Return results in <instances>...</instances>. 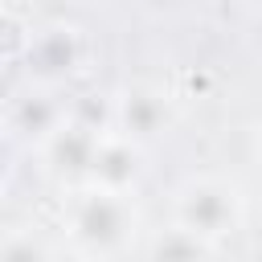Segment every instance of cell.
<instances>
[{
	"label": "cell",
	"mask_w": 262,
	"mask_h": 262,
	"mask_svg": "<svg viewBox=\"0 0 262 262\" xmlns=\"http://www.w3.org/2000/svg\"><path fill=\"white\" fill-rule=\"evenodd\" d=\"M66 233L78 250L94 254V258H115L119 250H127L135 242L139 229V209L131 192H111V188H70L66 192Z\"/></svg>",
	"instance_id": "1"
},
{
	"label": "cell",
	"mask_w": 262,
	"mask_h": 262,
	"mask_svg": "<svg viewBox=\"0 0 262 262\" xmlns=\"http://www.w3.org/2000/svg\"><path fill=\"white\" fill-rule=\"evenodd\" d=\"M172 225L217 246L242 225V188L225 176H188L172 192Z\"/></svg>",
	"instance_id": "2"
},
{
	"label": "cell",
	"mask_w": 262,
	"mask_h": 262,
	"mask_svg": "<svg viewBox=\"0 0 262 262\" xmlns=\"http://www.w3.org/2000/svg\"><path fill=\"white\" fill-rule=\"evenodd\" d=\"M90 57V37L78 25H45L29 37L25 45V70H29V86H66L70 78H78L86 70Z\"/></svg>",
	"instance_id": "3"
},
{
	"label": "cell",
	"mask_w": 262,
	"mask_h": 262,
	"mask_svg": "<svg viewBox=\"0 0 262 262\" xmlns=\"http://www.w3.org/2000/svg\"><path fill=\"white\" fill-rule=\"evenodd\" d=\"M139 176H143V143L127 139L115 127L102 131L98 151H94V168H90V184L111 188V192H135Z\"/></svg>",
	"instance_id": "4"
},
{
	"label": "cell",
	"mask_w": 262,
	"mask_h": 262,
	"mask_svg": "<svg viewBox=\"0 0 262 262\" xmlns=\"http://www.w3.org/2000/svg\"><path fill=\"white\" fill-rule=\"evenodd\" d=\"M70 119V106L57 98V90H49V86H29L20 98H12V106H8V127H12V135H29V139H37V143H49L57 131H61V123Z\"/></svg>",
	"instance_id": "5"
},
{
	"label": "cell",
	"mask_w": 262,
	"mask_h": 262,
	"mask_svg": "<svg viewBox=\"0 0 262 262\" xmlns=\"http://www.w3.org/2000/svg\"><path fill=\"white\" fill-rule=\"evenodd\" d=\"M115 131H123L127 139H135V143H147L151 135H160L164 131V123H168V102H164V94H156V90H147V86H131L123 98H115Z\"/></svg>",
	"instance_id": "6"
},
{
	"label": "cell",
	"mask_w": 262,
	"mask_h": 262,
	"mask_svg": "<svg viewBox=\"0 0 262 262\" xmlns=\"http://www.w3.org/2000/svg\"><path fill=\"white\" fill-rule=\"evenodd\" d=\"M147 262H213V242H205L180 225H168L151 237Z\"/></svg>",
	"instance_id": "7"
},
{
	"label": "cell",
	"mask_w": 262,
	"mask_h": 262,
	"mask_svg": "<svg viewBox=\"0 0 262 262\" xmlns=\"http://www.w3.org/2000/svg\"><path fill=\"white\" fill-rule=\"evenodd\" d=\"M41 246H33V237H20V233H8L4 242V262H41Z\"/></svg>",
	"instance_id": "8"
},
{
	"label": "cell",
	"mask_w": 262,
	"mask_h": 262,
	"mask_svg": "<svg viewBox=\"0 0 262 262\" xmlns=\"http://www.w3.org/2000/svg\"><path fill=\"white\" fill-rule=\"evenodd\" d=\"M74 262H115V258H94V254H82V258H74Z\"/></svg>",
	"instance_id": "9"
},
{
	"label": "cell",
	"mask_w": 262,
	"mask_h": 262,
	"mask_svg": "<svg viewBox=\"0 0 262 262\" xmlns=\"http://www.w3.org/2000/svg\"><path fill=\"white\" fill-rule=\"evenodd\" d=\"M258 156H262V127H258Z\"/></svg>",
	"instance_id": "10"
}]
</instances>
